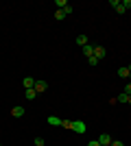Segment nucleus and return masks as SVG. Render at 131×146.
<instances>
[{"label": "nucleus", "instance_id": "nucleus-10", "mask_svg": "<svg viewBox=\"0 0 131 146\" xmlns=\"http://www.w3.org/2000/svg\"><path fill=\"white\" fill-rule=\"evenodd\" d=\"M35 96H37V92L33 90V87H31V90H26V92H24V98H26V100H33Z\"/></svg>", "mask_w": 131, "mask_h": 146}, {"label": "nucleus", "instance_id": "nucleus-15", "mask_svg": "<svg viewBox=\"0 0 131 146\" xmlns=\"http://www.w3.org/2000/svg\"><path fill=\"white\" fill-rule=\"evenodd\" d=\"M127 98H129V96L122 92V94H118V103H127Z\"/></svg>", "mask_w": 131, "mask_h": 146}, {"label": "nucleus", "instance_id": "nucleus-16", "mask_svg": "<svg viewBox=\"0 0 131 146\" xmlns=\"http://www.w3.org/2000/svg\"><path fill=\"white\" fill-rule=\"evenodd\" d=\"M125 94H127V96H131V83H127V85H125Z\"/></svg>", "mask_w": 131, "mask_h": 146}, {"label": "nucleus", "instance_id": "nucleus-11", "mask_svg": "<svg viewBox=\"0 0 131 146\" xmlns=\"http://www.w3.org/2000/svg\"><path fill=\"white\" fill-rule=\"evenodd\" d=\"M48 124H55V127H61V120H59V118H55V116H50V118H48Z\"/></svg>", "mask_w": 131, "mask_h": 146}, {"label": "nucleus", "instance_id": "nucleus-7", "mask_svg": "<svg viewBox=\"0 0 131 146\" xmlns=\"http://www.w3.org/2000/svg\"><path fill=\"white\" fill-rule=\"evenodd\" d=\"M83 52H85V57H87V59H92V57H94V46L85 44V46H83Z\"/></svg>", "mask_w": 131, "mask_h": 146}, {"label": "nucleus", "instance_id": "nucleus-3", "mask_svg": "<svg viewBox=\"0 0 131 146\" xmlns=\"http://www.w3.org/2000/svg\"><path fill=\"white\" fill-rule=\"evenodd\" d=\"M109 5L116 9V13H125V11H127L125 7H122V2H120V0H109Z\"/></svg>", "mask_w": 131, "mask_h": 146}, {"label": "nucleus", "instance_id": "nucleus-22", "mask_svg": "<svg viewBox=\"0 0 131 146\" xmlns=\"http://www.w3.org/2000/svg\"><path fill=\"white\" fill-rule=\"evenodd\" d=\"M127 103H129V105H131V96H129V98H127Z\"/></svg>", "mask_w": 131, "mask_h": 146}, {"label": "nucleus", "instance_id": "nucleus-1", "mask_svg": "<svg viewBox=\"0 0 131 146\" xmlns=\"http://www.w3.org/2000/svg\"><path fill=\"white\" fill-rule=\"evenodd\" d=\"M72 131H76V133H85L87 129H85V124H83V122H79V120H72Z\"/></svg>", "mask_w": 131, "mask_h": 146}, {"label": "nucleus", "instance_id": "nucleus-8", "mask_svg": "<svg viewBox=\"0 0 131 146\" xmlns=\"http://www.w3.org/2000/svg\"><path fill=\"white\" fill-rule=\"evenodd\" d=\"M22 83H24V87H26V90L35 87V79H33V76H24V81H22Z\"/></svg>", "mask_w": 131, "mask_h": 146}, {"label": "nucleus", "instance_id": "nucleus-17", "mask_svg": "<svg viewBox=\"0 0 131 146\" xmlns=\"http://www.w3.org/2000/svg\"><path fill=\"white\" fill-rule=\"evenodd\" d=\"M122 7H125V9H131V0H122Z\"/></svg>", "mask_w": 131, "mask_h": 146}, {"label": "nucleus", "instance_id": "nucleus-5", "mask_svg": "<svg viewBox=\"0 0 131 146\" xmlns=\"http://www.w3.org/2000/svg\"><path fill=\"white\" fill-rule=\"evenodd\" d=\"M105 55H107V50L103 48V46H96V48H94V57H96V59H103Z\"/></svg>", "mask_w": 131, "mask_h": 146}, {"label": "nucleus", "instance_id": "nucleus-18", "mask_svg": "<svg viewBox=\"0 0 131 146\" xmlns=\"http://www.w3.org/2000/svg\"><path fill=\"white\" fill-rule=\"evenodd\" d=\"M35 146H44V140H42V137H35Z\"/></svg>", "mask_w": 131, "mask_h": 146}, {"label": "nucleus", "instance_id": "nucleus-4", "mask_svg": "<svg viewBox=\"0 0 131 146\" xmlns=\"http://www.w3.org/2000/svg\"><path fill=\"white\" fill-rule=\"evenodd\" d=\"M46 81H35V87H33V90L37 92V94H42V92H46Z\"/></svg>", "mask_w": 131, "mask_h": 146}, {"label": "nucleus", "instance_id": "nucleus-12", "mask_svg": "<svg viewBox=\"0 0 131 146\" xmlns=\"http://www.w3.org/2000/svg\"><path fill=\"white\" fill-rule=\"evenodd\" d=\"M76 44H79V46L83 48V46L87 44V37H85V35H79V37H76Z\"/></svg>", "mask_w": 131, "mask_h": 146}, {"label": "nucleus", "instance_id": "nucleus-14", "mask_svg": "<svg viewBox=\"0 0 131 146\" xmlns=\"http://www.w3.org/2000/svg\"><path fill=\"white\" fill-rule=\"evenodd\" d=\"M55 5H57V7H59V9L63 11V9L68 7V2H66V0H55Z\"/></svg>", "mask_w": 131, "mask_h": 146}, {"label": "nucleus", "instance_id": "nucleus-20", "mask_svg": "<svg viewBox=\"0 0 131 146\" xmlns=\"http://www.w3.org/2000/svg\"><path fill=\"white\" fill-rule=\"evenodd\" d=\"M87 146H100V144H98V140H92V142H90Z\"/></svg>", "mask_w": 131, "mask_h": 146}, {"label": "nucleus", "instance_id": "nucleus-2", "mask_svg": "<svg viewBox=\"0 0 131 146\" xmlns=\"http://www.w3.org/2000/svg\"><path fill=\"white\" fill-rule=\"evenodd\" d=\"M112 135H107V133H103V135H100V137H98V144L100 146H112Z\"/></svg>", "mask_w": 131, "mask_h": 146}, {"label": "nucleus", "instance_id": "nucleus-19", "mask_svg": "<svg viewBox=\"0 0 131 146\" xmlns=\"http://www.w3.org/2000/svg\"><path fill=\"white\" fill-rule=\"evenodd\" d=\"M112 146H125V144H122L120 140H114V142H112Z\"/></svg>", "mask_w": 131, "mask_h": 146}, {"label": "nucleus", "instance_id": "nucleus-6", "mask_svg": "<svg viewBox=\"0 0 131 146\" xmlns=\"http://www.w3.org/2000/svg\"><path fill=\"white\" fill-rule=\"evenodd\" d=\"M11 116L13 118H22V116H24V107H13V109H11Z\"/></svg>", "mask_w": 131, "mask_h": 146}, {"label": "nucleus", "instance_id": "nucleus-9", "mask_svg": "<svg viewBox=\"0 0 131 146\" xmlns=\"http://www.w3.org/2000/svg\"><path fill=\"white\" fill-rule=\"evenodd\" d=\"M118 76H120V79H129V66H122V68H120V70H118Z\"/></svg>", "mask_w": 131, "mask_h": 146}, {"label": "nucleus", "instance_id": "nucleus-23", "mask_svg": "<svg viewBox=\"0 0 131 146\" xmlns=\"http://www.w3.org/2000/svg\"><path fill=\"white\" fill-rule=\"evenodd\" d=\"M0 146H2V144H0Z\"/></svg>", "mask_w": 131, "mask_h": 146}, {"label": "nucleus", "instance_id": "nucleus-13", "mask_svg": "<svg viewBox=\"0 0 131 146\" xmlns=\"http://www.w3.org/2000/svg\"><path fill=\"white\" fill-rule=\"evenodd\" d=\"M63 18H66V13H63L61 9H57V11H55V20H59V22H61Z\"/></svg>", "mask_w": 131, "mask_h": 146}, {"label": "nucleus", "instance_id": "nucleus-21", "mask_svg": "<svg viewBox=\"0 0 131 146\" xmlns=\"http://www.w3.org/2000/svg\"><path fill=\"white\" fill-rule=\"evenodd\" d=\"M129 81H131V66H129Z\"/></svg>", "mask_w": 131, "mask_h": 146}]
</instances>
